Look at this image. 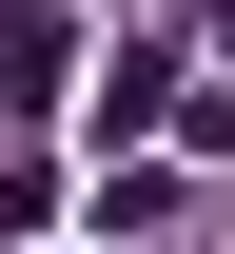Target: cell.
<instances>
[{"instance_id":"1","label":"cell","mask_w":235,"mask_h":254,"mask_svg":"<svg viewBox=\"0 0 235 254\" xmlns=\"http://www.w3.org/2000/svg\"><path fill=\"white\" fill-rule=\"evenodd\" d=\"M59 59H78L59 0H0V118H39V98H59Z\"/></svg>"}]
</instances>
